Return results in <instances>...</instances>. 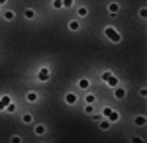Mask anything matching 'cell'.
<instances>
[{"mask_svg": "<svg viewBox=\"0 0 147 143\" xmlns=\"http://www.w3.org/2000/svg\"><path fill=\"white\" fill-rule=\"evenodd\" d=\"M77 100H79V96H77L75 92H67V94H65V102H67L69 106H75Z\"/></svg>", "mask_w": 147, "mask_h": 143, "instance_id": "cell-3", "label": "cell"}, {"mask_svg": "<svg viewBox=\"0 0 147 143\" xmlns=\"http://www.w3.org/2000/svg\"><path fill=\"white\" fill-rule=\"evenodd\" d=\"M98 123H100V130H102V132L110 130V120H108V118H102V120L98 121Z\"/></svg>", "mask_w": 147, "mask_h": 143, "instance_id": "cell-7", "label": "cell"}, {"mask_svg": "<svg viewBox=\"0 0 147 143\" xmlns=\"http://www.w3.org/2000/svg\"><path fill=\"white\" fill-rule=\"evenodd\" d=\"M4 4H6V0H0V6H4Z\"/></svg>", "mask_w": 147, "mask_h": 143, "instance_id": "cell-29", "label": "cell"}, {"mask_svg": "<svg viewBox=\"0 0 147 143\" xmlns=\"http://www.w3.org/2000/svg\"><path fill=\"white\" fill-rule=\"evenodd\" d=\"M108 12H110L112 16H116V14L120 12V4H118V2H110V4H108Z\"/></svg>", "mask_w": 147, "mask_h": 143, "instance_id": "cell-6", "label": "cell"}, {"mask_svg": "<svg viewBox=\"0 0 147 143\" xmlns=\"http://www.w3.org/2000/svg\"><path fill=\"white\" fill-rule=\"evenodd\" d=\"M104 35H106L108 39H112L114 43H120V41H122V35H120V33H118V30H116V28H112V26L104 28Z\"/></svg>", "mask_w": 147, "mask_h": 143, "instance_id": "cell-1", "label": "cell"}, {"mask_svg": "<svg viewBox=\"0 0 147 143\" xmlns=\"http://www.w3.org/2000/svg\"><path fill=\"white\" fill-rule=\"evenodd\" d=\"M0 8H2V6H0Z\"/></svg>", "mask_w": 147, "mask_h": 143, "instance_id": "cell-30", "label": "cell"}, {"mask_svg": "<svg viewBox=\"0 0 147 143\" xmlns=\"http://www.w3.org/2000/svg\"><path fill=\"white\" fill-rule=\"evenodd\" d=\"M26 100H28V102H35V100H37V92H34V90H30V92L26 94Z\"/></svg>", "mask_w": 147, "mask_h": 143, "instance_id": "cell-13", "label": "cell"}, {"mask_svg": "<svg viewBox=\"0 0 147 143\" xmlns=\"http://www.w3.org/2000/svg\"><path fill=\"white\" fill-rule=\"evenodd\" d=\"M49 78H51V73H49V69H47V67H41V69L37 71V80H39V82H47Z\"/></svg>", "mask_w": 147, "mask_h": 143, "instance_id": "cell-2", "label": "cell"}, {"mask_svg": "<svg viewBox=\"0 0 147 143\" xmlns=\"http://www.w3.org/2000/svg\"><path fill=\"white\" fill-rule=\"evenodd\" d=\"M84 112L92 116V112H94V104H86V106H84Z\"/></svg>", "mask_w": 147, "mask_h": 143, "instance_id": "cell-20", "label": "cell"}, {"mask_svg": "<svg viewBox=\"0 0 147 143\" xmlns=\"http://www.w3.org/2000/svg\"><path fill=\"white\" fill-rule=\"evenodd\" d=\"M145 94H147V88H141V90H139V96H141V98H145Z\"/></svg>", "mask_w": 147, "mask_h": 143, "instance_id": "cell-26", "label": "cell"}, {"mask_svg": "<svg viewBox=\"0 0 147 143\" xmlns=\"http://www.w3.org/2000/svg\"><path fill=\"white\" fill-rule=\"evenodd\" d=\"M10 141H12V143H20V141H22V137H20V135H14Z\"/></svg>", "mask_w": 147, "mask_h": 143, "instance_id": "cell-24", "label": "cell"}, {"mask_svg": "<svg viewBox=\"0 0 147 143\" xmlns=\"http://www.w3.org/2000/svg\"><path fill=\"white\" fill-rule=\"evenodd\" d=\"M2 18H4L6 22H12V20L16 18V14H14V12H12V10H6V12H4V14H2Z\"/></svg>", "mask_w": 147, "mask_h": 143, "instance_id": "cell-9", "label": "cell"}, {"mask_svg": "<svg viewBox=\"0 0 147 143\" xmlns=\"http://www.w3.org/2000/svg\"><path fill=\"white\" fill-rule=\"evenodd\" d=\"M24 18H26V20H34V18H35V10L28 8V10L24 12Z\"/></svg>", "mask_w": 147, "mask_h": 143, "instance_id": "cell-11", "label": "cell"}, {"mask_svg": "<svg viewBox=\"0 0 147 143\" xmlns=\"http://www.w3.org/2000/svg\"><path fill=\"white\" fill-rule=\"evenodd\" d=\"M84 102H86V104H94V102H96V98H94V94H90V92H88V94L84 96Z\"/></svg>", "mask_w": 147, "mask_h": 143, "instance_id": "cell-18", "label": "cell"}, {"mask_svg": "<svg viewBox=\"0 0 147 143\" xmlns=\"http://www.w3.org/2000/svg\"><path fill=\"white\" fill-rule=\"evenodd\" d=\"M79 16H80V18L88 16V8H86V6H79Z\"/></svg>", "mask_w": 147, "mask_h": 143, "instance_id": "cell-17", "label": "cell"}, {"mask_svg": "<svg viewBox=\"0 0 147 143\" xmlns=\"http://www.w3.org/2000/svg\"><path fill=\"white\" fill-rule=\"evenodd\" d=\"M79 28H80L79 20H71V22H69V30H71V32H77Z\"/></svg>", "mask_w": 147, "mask_h": 143, "instance_id": "cell-10", "label": "cell"}, {"mask_svg": "<svg viewBox=\"0 0 147 143\" xmlns=\"http://www.w3.org/2000/svg\"><path fill=\"white\" fill-rule=\"evenodd\" d=\"M73 6V0H63V8H71Z\"/></svg>", "mask_w": 147, "mask_h": 143, "instance_id": "cell-23", "label": "cell"}, {"mask_svg": "<svg viewBox=\"0 0 147 143\" xmlns=\"http://www.w3.org/2000/svg\"><path fill=\"white\" fill-rule=\"evenodd\" d=\"M136 125H145L147 123V120H145V116H136Z\"/></svg>", "mask_w": 147, "mask_h": 143, "instance_id": "cell-15", "label": "cell"}, {"mask_svg": "<svg viewBox=\"0 0 147 143\" xmlns=\"http://www.w3.org/2000/svg\"><path fill=\"white\" fill-rule=\"evenodd\" d=\"M106 118L110 120V123H116V121L120 120V114H118V112H116V110H112V108H110V112L106 114Z\"/></svg>", "mask_w": 147, "mask_h": 143, "instance_id": "cell-5", "label": "cell"}, {"mask_svg": "<svg viewBox=\"0 0 147 143\" xmlns=\"http://www.w3.org/2000/svg\"><path fill=\"white\" fill-rule=\"evenodd\" d=\"M22 121H24V123H32V121H34V116H32V114H24Z\"/></svg>", "mask_w": 147, "mask_h": 143, "instance_id": "cell-16", "label": "cell"}, {"mask_svg": "<svg viewBox=\"0 0 147 143\" xmlns=\"http://www.w3.org/2000/svg\"><path fill=\"white\" fill-rule=\"evenodd\" d=\"M106 84H108V86H112V88H116V86H118V77H116V75L112 73V77L106 80Z\"/></svg>", "mask_w": 147, "mask_h": 143, "instance_id": "cell-8", "label": "cell"}, {"mask_svg": "<svg viewBox=\"0 0 147 143\" xmlns=\"http://www.w3.org/2000/svg\"><path fill=\"white\" fill-rule=\"evenodd\" d=\"M92 120H94V121H100L102 116H100V114H94V116H92Z\"/></svg>", "mask_w": 147, "mask_h": 143, "instance_id": "cell-27", "label": "cell"}, {"mask_svg": "<svg viewBox=\"0 0 147 143\" xmlns=\"http://www.w3.org/2000/svg\"><path fill=\"white\" fill-rule=\"evenodd\" d=\"M114 98L116 100H124L125 98V88L124 86H116L114 88Z\"/></svg>", "mask_w": 147, "mask_h": 143, "instance_id": "cell-4", "label": "cell"}, {"mask_svg": "<svg viewBox=\"0 0 147 143\" xmlns=\"http://www.w3.org/2000/svg\"><path fill=\"white\" fill-rule=\"evenodd\" d=\"M0 100H2V102H4L6 106H8V104H10V102H12V98H10V96H8V94H4V96H0Z\"/></svg>", "mask_w": 147, "mask_h": 143, "instance_id": "cell-21", "label": "cell"}, {"mask_svg": "<svg viewBox=\"0 0 147 143\" xmlns=\"http://www.w3.org/2000/svg\"><path fill=\"white\" fill-rule=\"evenodd\" d=\"M53 8L55 10H61L63 8V0H53Z\"/></svg>", "mask_w": 147, "mask_h": 143, "instance_id": "cell-19", "label": "cell"}, {"mask_svg": "<svg viewBox=\"0 0 147 143\" xmlns=\"http://www.w3.org/2000/svg\"><path fill=\"white\" fill-rule=\"evenodd\" d=\"M14 110H16V104H14V102H10V104L6 106V112H8V114H12Z\"/></svg>", "mask_w": 147, "mask_h": 143, "instance_id": "cell-22", "label": "cell"}, {"mask_svg": "<svg viewBox=\"0 0 147 143\" xmlns=\"http://www.w3.org/2000/svg\"><path fill=\"white\" fill-rule=\"evenodd\" d=\"M88 86H90V80H88V78H80V80H79V88L86 90Z\"/></svg>", "mask_w": 147, "mask_h": 143, "instance_id": "cell-12", "label": "cell"}, {"mask_svg": "<svg viewBox=\"0 0 147 143\" xmlns=\"http://www.w3.org/2000/svg\"><path fill=\"white\" fill-rule=\"evenodd\" d=\"M4 110H6V104H4V102L0 100V112H4Z\"/></svg>", "mask_w": 147, "mask_h": 143, "instance_id": "cell-28", "label": "cell"}, {"mask_svg": "<svg viewBox=\"0 0 147 143\" xmlns=\"http://www.w3.org/2000/svg\"><path fill=\"white\" fill-rule=\"evenodd\" d=\"M139 16L145 18V16H147V8H141V10H139Z\"/></svg>", "mask_w": 147, "mask_h": 143, "instance_id": "cell-25", "label": "cell"}, {"mask_svg": "<svg viewBox=\"0 0 147 143\" xmlns=\"http://www.w3.org/2000/svg\"><path fill=\"white\" fill-rule=\"evenodd\" d=\"M34 132L37 133V135H43V133H45V125H43V123H37L34 127Z\"/></svg>", "mask_w": 147, "mask_h": 143, "instance_id": "cell-14", "label": "cell"}]
</instances>
